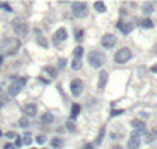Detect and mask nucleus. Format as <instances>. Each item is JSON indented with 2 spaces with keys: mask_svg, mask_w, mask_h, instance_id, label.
<instances>
[{
  "mask_svg": "<svg viewBox=\"0 0 157 149\" xmlns=\"http://www.w3.org/2000/svg\"><path fill=\"white\" fill-rule=\"evenodd\" d=\"M20 47V41L17 38H3L0 41V55H14Z\"/></svg>",
  "mask_w": 157,
  "mask_h": 149,
  "instance_id": "nucleus-1",
  "label": "nucleus"
},
{
  "mask_svg": "<svg viewBox=\"0 0 157 149\" xmlns=\"http://www.w3.org/2000/svg\"><path fill=\"white\" fill-rule=\"evenodd\" d=\"M88 63H90V66L96 67V69L98 67H102L105 63V55L101 50H91L88 53Z\"/></svg>",
  "mask_w": 157,
  "mask_h": 149,
  "instance_id": "nucleus-2",
  "label": "nucleus"
},
{
  "mask_svg": "<svg viewBox=\"0 0 157 149\" xmlns=\"http://www.w3.org/2000/svg\"><path fill=\"white\" fill-rule=\"evenodd\" d=\"M131 58H132V50L127 49V47H122V49H119L116 53H115V57H113L115 63H118V64L127 63Z\"/></svg>",
  "mask_w": 157,
  "mask_h": 149,
  "instance_id": "nucleus-3",
  "label": "nucleus"
},
{
  "mask_svg": "<svg viewBox=\"0 0 157 149\" xmlns=\"http://www.w3.org/2000/svg\"><path fill=\"white\" fill-rule=\"evenodd\" d=\"M11 25H13L14 33L19 36H25L27 31H29V25H27V22L22 21V19H14V21L11 22Z\"/></svg>",
  "mask_w": 157,
  "mask_h": 149,
  "instance_id": "nucleus-4",
  "label": "nucleus"
},
{
  "mask_svg": "<svg viewBox=\"0 0 157 149\" xmlns=\"http://www.w3.org/2000/svg\"><path fill=\"white\" fill-rule=\"evenodd\" d=\"M72 14L76 17H86L88 16V6L83 2H74L72 3Z\"/></svg>",
  "mask_w": 157,
  "mask_h": 149,
  "instance_id": "nucleus-5",
  "label": "nucleus"
},
{
  "mask_svg": "<svg viewBox=\"0 0 157 149\" xmlns=\"http://www.w3.org/2000/svg\"><path fill=\"white\" fill-rule=\"evenodd\" d=\"M24 86H25V79L16 80V82L10 83V86H8V94L14 97V96H17V94L24 90Z\"/></svg>",
  "mask_w": 157,
  "mask_h": 149,
  "instance_id": "nucleus-6",
  "label": "nucleus"
},
{
  "mask_svg": "<svg viewBox=\"0 0 157 149\" xmlns=\"http://www.w3.org/2000/svg\"><path fill=\"white\" fill-rule=\"evenodd\" d=\"M69 90L72 93V96H80L82 93H83V82H82L80 79H74L71 80V83H69Z\"/></svg>",
  "mask_w": 157,
  "mask_h": 149,
  "instance_id": "nucleus-7",
  "label": "nucleus"
},
{
  "mask_svg": "<svg viewBox=\"0 0 157 149\" xmlns=\"http://www.w3.org/2000/svg\"><path fill=\"white\" fill-rule=\"evenodd\" d=\"M115 44H116V36L112 35V33H105V35L101 38V46L104 47V49H112Z\"/></svg>",
  "mask_w": 157,
  "mask_h": 149,
  "instance_id": "nucleus-8",
  "label": "nucleus"
},
{
  "mask_svg": "<svg viewBox=\"0 0 157 149\" xmlns=\"http://www.w3.org/2000/svg\"><path fill=\"white\" fill-rule=\"evenodd\" d=\"M66 38H68V31L65 28H58L55 31V35H53V44L63 43V41H66Z\"/></svg>",
  "mask_w": 157,
  "mask_h": 149,
  "instance_id": "nucleus-9",
  "label": "nucleus"
},
{
  "mask_svg": "<svg viewBox=\"0 0 157 149\" xmlns=\"http://www.w3.org/2000/svg\"><path fill=\"white\" fill-rule=\"evenodd\" d=\"M22 112H24L25 116L33 118V116H36V113H38V107L35 104H27V105L22 107Z\"/></svg>",
  "mask_w": 157,
  "mask_h": 149,
  "instance_id": "nucleus-10",
  "label": "nucleus"
},
{
  "mask_svg": "<svg viewBox=\"0 0 157 149\" xmlns=\"http://www.w3.org/2000/svg\"><path fill=\"white\" fill-rule=\"evenodd\" d=\"M107 82H108V74H107V71H101L99 72V77H98V88H99L101 91L105 88Z\"/></svg>",
  "mask_w": 157,
  "mask_h": 149,
  "instance_id": "nucleus-11",
  "label": "nucleus"
},
{
  "mask_svg": "<svg viewBox=\"0 0 157 149\" xmlns=\"http://www.w3.org/2000/svg\"><path fill=\"white\" fill-rule=\"evenodd\" d=\"M140 145H141L140 135H131V138H129V141H127V148L129 149H137Z\"/></svg>",
  "mask_w": 157,
  "mask_h": 149,
  "instance_id": "nucleus-12",
  "label": "nucleus"
},
{
  "mask_svg": "<svg viewBox=\"0 0 157 149\" xmlns=\"http://www.w3.org/2000/svg\"><path fill=\"white\" fill-rule=\"evenodd\" d=\"M118 28L124 33V35H127V33H131L132 30H134V24H131V22H127V24H124V22H118Z\"/></svg>",
  "mask_w": 157,
  "mask_h": 149,
  "instance_id": "nucleus-13",
  "label": "nucleus"
},
{
  "mask_svg": "<svg viewBox=\"0 0 157 149\" xmlns=\"http://www.w3.org/2000/svg\"><path fill=\"white\" fill-rule=\"evenodd\" d=\"M131 126L135 129V130H137V132H143V130H145V123H143V121H140V119H132L131 121Z\"/></svg>",
  "mask_w": 157,
  "mask_h": 149,
  "instance_id": "nucleus-14",
  "label": "nucleus"
},
{
  "mask_svg": "<svg viewBox=\"0 0 157 149\" xmlns=\"http://www.w3.org/2000/svg\"><path fill=\"white\" fill-rule=\"evenodd\" d=\"M41 121H43V124H52L53 123V115L50 112H46V113H43V116H41Z\"/></svg>",
  "mask_w": 157,
  "mask_h": 149,
  "instance_id": "nucleus-15",
  "label": "nucleus"
},
{
  "mask_svg": "<svg viewBox=\"0 0 157 149\" xmlns=\"http://www.w3.org/2000/svg\"><path fill=\"white\" fill-rule=\"evenodd\" d=\"M140 25L143 27V28H152L154 21H152V19H149V17H145V19H141V21H140Z\"/></svg>",
  "mask_w": 157,
  "mask_h": 149,
  "instance_id": "nucleus-16",
  "label": "nucleus"
},
{
  "mask_svg": "<svg viewBox=\"0 0 157 149\" xmlns=\"http://www.w3.org/2000/svg\"><path fill=\"white\" fill-rule=\"evenodd\" d=\"M80 105L79 104H72V107H71V121H74L77 118V115L80 113Z\"/></svg>",
  "mask_w": 157,
  "mask_h": 149,
  "instance_id": "nucleus-17",
  "label": "nucleus"
},
{
  "mask_svg": "<svg viewBox=\"0 0 157 149\" xmlns=\"http://www.w3.org/2000/svg\"><path fill=\"white\" fill-rule=\"evenodd\" d=\"M44 71L49 74V76L52 77V79H55L57 76H58V71H57V67H53V66H44Z\"/></svg>",
  "mask_w": 157,
  "mask_h": 149,
  "instance_id": "nucleus-18",
  "label": "nucleus"
},
{
  "mask_svg": "<svg viewBox=\"0 0 157 149\" xmlns=\"http://www.w3.org/2000/svg\"><path fill=\"white\" fill-rule=\"evenodd\" d=\"M50 146L52 148H55V149H60V148H63V140H61V138H52L50 140Z\"/></svg>",
  "mask_w": 157,
  "mask_h": 149,
  "instance_id": "nucleus-19",
  "label": "nucleus"
},
{
  "mask_svg": "<svg viewBox=\"0 0 157 149\" xmlns=\"http://www.w3.org/2000/svg\"><path fill=\"white\" fill-rule=\"evenodd\" d=\"M82 57H83V47L77 46L76 49H74V60H80Z\"/></svg>",
  "mask_w": 157,
  "mask_h": 149,
  "instance_id": "nucleus-20",
  "label": "nucleus"
},
{
  "mask_svg": "<svg viewBox=\"0 0 157 149\" xmlns=\"http://www.w3.org/2000/svg\"><path fill=\"white\" fill-rule=\"evenodd\" d=\"M152 11H154V5L152 3H145L143 5V13H145V14H151Z\"/></svg>",
  "mask_w": 157,
  "mask_h": 149,
  "instance_id": "nucleus-21",
  "label": "nucleus"
},
{
  "mask_svg": "<svg viewBox=\"0 0 157 149\" xmlns=\"http://www.w3.org/2000/svg\"><path fill=\"white\" fill-rule=\"evenodd\" d=\"M94 8H96V11L99 13H105V3L104 2H94Z\"/></svg>",
  "mask_w": 157,
  "mask_h": 149,
  "instance_id": "nucleus-22",
  "label": "nucleus"
},
{
  "mask_svg": "<svg viewBox=\"0 0 157 149\" xmlns=\"http://www.w3.org/2000/svg\"><path fill=\"white\" fill-rule=\"evenodd\" d=\"M22 143H24L25 146H30V143H32V135H30L29 132H25L24 138H22Z\"/></svg>",
  "mask_w": 157,
  "mask_h": 149,
  "instance_id": "nucleus-23",
  "label": "nucleus"
},
{
  "mask_svg": "<svg viewBox=\"0 0 157 149\" xmlns=\"http://www.w3.org/2000/svg\"><path fill=\"white\" fill-rule=\"evenodd\" d=\"M104 133H105V127H102V129H101V132H99V135H98V138H96V141H94V143H96V145H99L101 141H102V138H104Z\"/></svg>",
  "mask_w": 157,
  "mask_h": 149,
  "instance_id": "nucleus-24",
  "label": "nucleus"
},
{
  "mask_svg": "<svg viewBox=\"0 0 157 149\" xmlns=\"http://www.w3.org/2000/svg\"><path fill=\"white\" fill-rule=\"evenodd\" d=\"M19 126L22 127V129H25V127L30 126V121H27V118H20L19 119Z\"/></svg>",
  "mask_w": 157,
  "mask_h": 149,
  "instance_id": "nucleus-25",
  "label": "nucleus"
},
{
  "mask_svg": "<svg viewBox=\"0 0 157 149\" xmlns=\"http://www.w3.org/2000/svg\"><path fill=\"white\" fill-rule=\"evenodd\" d=\"M80 66H82L80 60H74V61L71 63V67H72V71H77V69H80Z\"/></svg>",
  "mask_w": 157,
  "mask_h": 149,
  "instance_id": "nucleus-26",
  "label": "nucleus"
},
{
  "mask_svg": "<svg viewBox=\"0 0 157 149\" xmlns=\"http://www.w3.org/2000/svg\"><path fill=\"white\" fill-rule=\"evenodd\" d=\"M66 63H68V61H66V58H60V60H58V69H57V71H61V69H65Z\"/></svg>",
  "mask_w": 157,
  "mask_h": 149,
  "instance_id": "nucleus-27",
  "label": "nucleus"
},
{
  "mask_svg": "<svg viewBox=\"0 0 157 149\" xmlns=\"http://www.w3.org/2000/svg\"><path fill=\"white\" fill-rule=\"evenodd\" d=\"M46 141H47L46 135H38V137H36V143H38V145H44Z\"/></svg>",
  "mask_w": 157,
  "mask_h": 149,
  "instance_id": "nucleus-28",
  "label": "nucleus"
},
{
  "mask_svg": "<svg viewBox=\"0 0 157 149\" xmlns=\"http://www.w3.org/2000/svg\"><path fill=\"white\" fill-rule=\"evenodd\" d=\"M66 129H68L69 132H74V130H76V126H74V121H68V123H66Z\"/></svg>",
  "mask_w": 157,
  "mask_h": 149,
  "instance_id": "nucleus-29",
  "label": "nucleus"
},
{
  "mask_svg": "<svg viewBox=\"0 0 157 149\" xmlns=\"http://www.w3.org/2000/svg\"><path fill=\"white\" fill-rule=\"evenodd\" d=\"M76 39H77V41H82V39H83V30H79L76 33Z\"/></svg>",
  "mask_w": 157,
  "mask_h": 149,
  "instance_id": "nucleus-30",
  "label": "nucleus"
},
{
  "mask_svg": "<svg viewBox=\"0 0 157 149\" xmlns=\"http://www.w3.org/2000/svg\"><path fill=\"white\" fill-rule=\"evenodd\" d=\"M154 138H155V130H154V132H152L151 135H148V138H146V141H148V143H151V141H152Z\"/></svg>",
  "mask_w": 157,
  "mask_h": 149,
  "instance_id": "nucleus-31",
  "label": "nucleus"
},
{
  "mask_svg": "<svg viewBox=\"0 0 157 149\" xmlns=\"http://www.w3.org/2000/svg\"><path fill=\"white\" fill-rule=\"evenodd\" d=\"M5 135H6V137H8V138H13V140H14V138L17 137V135H16L14 132H6Z\"/></svg>",
  "mask_w": 157,
  "mask_h": 149,
  "instance_id": "nucleus-32",
  "label": "nucleus"
},
{
  "mask_svg": "<svg viewBox=\"0 0 157 149\" xmlns=\"http://www.w3.org/2000/svg\"><path fill=\"white\" fill-rule=\"evenodd\" d=\"M121 113H122V110H112L110 115H112V116H118V115H121Z\"/></svg>",
  "mask_w": 157,
  "mask_h": 149,
  "instance_id": "nucleus-33",
  "label": "nucleus"
},
{
  "mask_svg": "<svg viewBox=\"0 0 157 149\" xmlns=\"http://www.w3.org/2000/svg\"><path fill=\"white\" fill-rule=\"evenodd\" d=\"M14 140H16V148H20V146H22V140H20L19 137H16Z\"/></svg>",
  "mask_w": 157,
  "mask_h": 149,
  "instance_id": "nucleus-34",
  "label": "nucleus"
},
{
  "mask_svg": "<svg viewBox=\"0 0 157 149\" xmlns=\"http://www.w3.org/2000/svg\"><path fill=\"white\" fill-rule=\"evenodd\" d=\"M149 71H151V72H154V74H157V64H152V66H151V69H149Z\"/></svg>",
  "mask_w": 157,
  "mask_h": 149,
  "instance_id": "nucleus-35",
  "label": "nucleus"
},
{
  "mask_svg": "<svg viewBox=\"0 0 157 149\" xmlns=\"http://www.w3.org/2000/svg\"><path fill=\"white\" fill-rule=\"evenodd\" d=\"M82 149H94V148H93V145H85Z\"/></svg>",
  "mask_w": 157,
  "mask_h": 149,
  "instance_id": "nucleus-36",
  "label": "nucleus"
},
{
  "mask_svg": "<svg viewBox=\"0 0 157 149\" xmlns=\"http://www.w3.org/2000/svg\"><path fill=\"white\" fill-rule=\"evenodd\" d=\"M2 63H3V57L0 55V66H2Z\"/></svg>",
  "mask_w": 157,
  "mask_h": 149,
  "instance_id": "nucleus-37",
  "label": "nucleus"
},
{
  "mask_svg": "<svg viewBox=\"0 0 157 149\" xmlns=\"http://www.w3.org/2000/svg\"><path fill=\"white\" fill-rule=\"evenodd\" d=\"M3 107V100H0V108H2Z\"/></svg>",
  "mask_w": 157,
  "mask_h": 149,
  "instance_id": "nucleus-38",
  "label": "nucleus"
},
{
  "mask_svg": "<svg viewBox=\"0 0 157 149\" xmlns=\"http://www.w3.org/2000/svg\"><path fill=\"white\" fill-rule=\"evenodd\" d=\"M2 135H3V133H2V132H0V137H2Z\"/></svg>",
  "mask_w": 157,
  "mask_h": 149,
  "instance_id": "nucleus-39",
  "label": "nucleus"
},
{
  "mask_svg": "<svg viewBox=\"0 0 157 149\" xmlns=\"http://www.w3.org/2000/svg\"><path fill=\"white\" fill-rule=\"evenodd\" d=\"M33 149H35V148H33Z\"/></svg>",
  "mask_w": 157,
  "mask_h": 149,
  "instance_id": "nucleus-40",
  "label": "nucleus"
}]
</instances>
